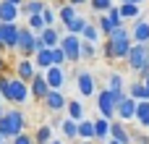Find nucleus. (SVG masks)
<instances>
[{
	"label": "nucleus",
	"mask_w": 149,
	"mask_h": 144,
	"mask_svg": "<svg viewBox=\"0 0 149 144\" xmlns=\"http://www.w3.org/2000/svg\"><path fill=\"white\" fill-rule=\"evenodd\" d=\"M147 47H149V45H147Z\"/></svg>",
	"instance_id": "obj_51"
},
{
	"label": "nucleus",
	"mask_w": 149,
	"mask_h": 144,
	"mask_svg": "<svg viewBox=\"0 0 149 144\" xmlns=\"http://www.w3.org/2000/svg\"><path fill=\"white\" fill-rule=\"evenodd\" d=\"M13 144H34V142H31V139H29L26 134H18V136L13 139Z\"/></svg>",
	"instance_id": "obj_39"
},
{
	"label": "nucleus",
	"mask_w": 149,
	"mask_h": 144,
	"mask_svg": "<svg viewBox=\"0 0 149 144\" xmlns=\"http://www.w3.org/2000/svg\"><path fill=\"white\" fill-rule=\"evenodd\" d=\"M58 16H60V21H63V24H68L71 18H76V5H71V3H68V5H60Z\"/></svg>",
	"instance_id": "obj_29"
},
{
	"label": "nucleus",
	"mask_w": 149,
	"mask_h": 144,
	"mask_svg": "<svg viewBox=\"0 0 149 144\" xmlns=\"http://www.w3.org/2000/svg\"><path fill=\"white\" fill-rule=\"evenodd\" d=\"M45 102H47V108H50V110H63V108L68 105V100H65L58 89H52V92L47 94V100H45Z\"/></svg>",
	"instance_id": "obj_18"
},
{
	"label": "nucleus",
	"mask_w": 149,
	"mask_h": 144,
	"mask_svg": "<svg viewBox=\"0 0 149 144\" xmlns=\"http://www.w3.org/2000/svg\"><path fill=\"white\" fill-rule=\"evenodd\" d=\"M0 92L8 102H26L31 94L26 81H21L18 76H0Z\"/></svg>",
	"instance_id": "obj_1"
},
{
	"label": "nucleus",
	"mask_w": 149,
	"mask_h": 144,
	"mask_svg": "<svg viewBox=\"0 0 149 144\" xmlns=\"http://www.w3.org/2000/svg\"><path fill=\"white\" fill-rule=\"evenodd\" d=\"M94 45H89V42H84V47H81V58H94Z\"/></svg>",
	"instance_id": "obj_37"
},
{
	"label": "nucleus",
	"mask_w": 149,
	"mask_h": 144,
	"mask_svg": "<svg viewBox=\"0 0 149 144\" xmlns=\"http://www.w3.org/2000/svg\"><path fill=\"white\" fill-rule=\"evenodd\" d=\"M47 84H50V89H60V87L65 84V73H63L60 66L47 68Z\"/></svg>",
	"instance_id": "obj_13"
},
{
	"label": "nucleus",
	"mask_w": 149,
	"mask_h": 144,
	"mask_svg": "<svg viewBox=\"0 0 149 144\" xmlns=\"http://www.w3.org/2000/svg\"><path fill=\"white\" fill-rule=\"evenodd\" d=\"M128 92H131V97H134V100H149V89L144 87V81H134Z\"/></svg>",
	"instance_id": "obj_27"
},
{
	"label": "nucleus",
	"mask_w": 149,
	"mask_h": 144,
	"mask_svg": "<svg viewBox=\"0 0 149 144\" xmlns=\"http://www.w3.org/2000/svg\"><path fill=\"white\" fill-rule=\"evenodd\" d=\"M120 16H123V18H136V16H139V5L120 3Z\"/></svg>",
	"instance_id": "obj_32"
},
{
	"label": "nucleus",
	"mask_w": 149,
	"mask_h": 144,
	"mask_svg": "<svg viewBox=\"0 0 149 144\" xmlns=\"http://www.w3.org/2000/svg\"><path fill=\"white\" fill-rule=\"evenodd\" d=\"M3 68H5V58L0 55V76H3Z\"/></svg>",
	"instance_id": "obj_42"
},
{
	"label": "nucleus",
	"mask_w": 149,
	"mask_h": 144,
	"mask_svg": "<svg viewBox=\"0 0 149 144\" xmlns=\"http://www.w3.org/2000/svg\"><path fill=\"white\" fill-rule=\"evenodd\" d=\"M29 89H31V94H34L37 100H47V94L52 92V89H50V84H47V76H39V73L34 76V81H31V87H29Z\"/></svg>",
	"instance_id": "obj_9"
},
{
	"label": "nucleus",
	"mask_w": 149,
	"mask_h": 144,
	"mask_svg": "<svg viewBox=\"0 0 149 144\" xmlns=\"http://www.w3.org/2000/svg\"><path fill=\"white\" fill-rule=\"evenodd\" d=\"M39 37H42V42H45L47 50H55V47L60 45V39H63V37H58V29H55V26H47Z\"/></svg>",
	"instance_id": "obj_16"
},
{
	"label": "nucleus",
	"mask_w": 149,
	"mask_h": 144,
	"mask_svg": "<svg viewBox=\"0 0 149 144\" xmlns=\"http://www.w3.org/2000/svg\"><path fill=\"white\" fill-rule=\"evenodd\" d=\"M16 76L21 79V81H34V63L31 60H18V66H16Z\"/></svg>",
	"instance_id": "obj_15"
},
{
	"label": "nucleus",
	"mask_w": 149,
	"mask_h": 144,
	"mask_svg": "<svg viewBox=\"0 0 149 144\" xmlns=\"http://www.w3.org/2000/svg\"><path fill=\"white\" fill-rule=\"evenodd\" d=\"M37 66H39V68H52V66H55V60H52V50H47V47L39 50V52H37Z\"/></svg>",
	"instance_id": "obj_25"
},
{
	"label": "nucleus",
	"mask_w": 149,
	"mask_h": 144,
	"mask_svg": "<svg viewBox=\"0 0 149 144\" xmlns=\"http://www.w3.org/2000/svg\"><path fill=\"white\" fill-rule=\"evenodd\" d=\"M84 144H92V142H84Z\"/></svg>",
	"instance_id": "obj_49"
},
{
	"label": "nucleus",
	"mask_w": 149,
	"mask_h": 144,
	"mask_svg": "<svg viewBox=\"0 0 149 144\" xmlns=\"http://www.w3.org/2000/svg\"><path fill=\"white\" fill-rule=\"evenodd\" d=\"M52 60H55V66H63V63H68V55H65V50H63L60 45L52 50Z\"/></svg>",
	"instance_id": "obj_34"
},
{
	"label": "nucleus",
	"mask_w": 149,
	"mask_h": 144,
	"mask_svg": "<svg viewBox=\"0 0 149 144\" xmlns=\"http://www.w3.org/2000/svg\"><path fill=\"white\" fill-rule=\"evenodd\" d=\"M0 97H3V92H0Z\"/></svg>",
	"instance_id": "obj_50"
},
{
	"label": "nucleus",
	"mask_w": 149,
	"mask_h": 144,
	"mask_svg": "<svg viewBox=\"0 0 149 144\" xmlns=\"http://www.w3.org/2000/svg\"><path fill=\"white\" fill-rule=\"evenodd\" d=\"M144 87H147V89H149V76H147V79H144Z\"/></svg>",
	"instance_id": "obj_45"
},
{
	"label": "nucleus",
	"mask_w": 149,
	"mask_h": 144,
	"mask_svg": "<svg viewBox=\"0 0 149 144\" xmlns=\"http://www.w3.org/2000/svg\"><path fill=\"white\" fill-rule=\"evenodd\" d=\"M50 144H60V142H50Z\"/></svg>",
	"instance_id": "obj_48"
},
{
	"label": "nucleus",
	"mask_w": 149,
	"mask_h": 144,
	"mask_svg": "<svg viewBox=\"0 0 149 144\" xmlns=\"http://www.w3.org/2000/svg\"><path fill=\"white\" fill-rule=\"evenodd\" d=\"M60 47L65 50L68 63H76V60L81 58V47H84V42H81V37H76V34H65V37L60 39Z\"/></svg>",
	"instance_id": "obj_6"
},
{
	"label": "nucleus",
	"mask_w": 149,
	"mask_h": 144,
	"mask_svg": "<svg viewBox=\"0 0 149 144\" xmlns=\"http://www.w3.org/2000/svg\"><path fill=\"white\" fill-rule=\"evenodd\" d=\"M107 42L113 45V52H115V58H118V60H120V58L126 60V58H128V52H131V47H134L131 34H128L123 26H118V29H115V31L107 37Z\"/></svg>",
	"instance_id": "obj_2"
},
{
	"label": "nucleus",
	"mask_w": 149,
	"mask_h": 144,
	"mask_svg": "<svg viewBox=\"0 0 149 144\" xmlns=\"http://www.w3.org/2000/svg\"><path fill=\"white\" fill-rule=\"evenodd\" d=\"M26 24H29V29H31L34 34H42V31L47 29V24H45V18H42V16H29V18H26Z\"/></svg>",
	"instance_id": "obj_28"
},
{
	"label": "nucleus",
	"mask_w": 149,
	"mask_h": 144,
	"mask_svg": "<svg viewBox=\"0 0 149 144\" xmlns=\"http://www.w3.org/2000/svg\"><path fill=\"white\" fill-rule=\"evenodd\" d=\"M123 84H126V79H123L120 73H113V76H110V89H113V92H123Z\"/></svg>",
	"instance_id": "obj_35"
},
{
	"label": "nucleus",
	"mask_w": 149,
	"mask_h": 144,
	"mask_svg": "<svg viewBox=\"0 0 149 144\" xmlns=\"http://www.w3.org/2000/svg\"><path fill=\"white\" fill-rule=\"evenodd\" d=\"M126 60H128V66H131L134 71H141L144 66H149V47L147 45H134Z\"/></svg>",
	"instance_id": "obj_8"
},
{
	"label": "nucleus",
	"mask_w": 149,
	"mask_h": 144,
	"mask_svg": "<svg viewBox=\"0 0 149 144\" xmlns=\"http://www.w3.org/2000/svg\"><path fill=\"white\" fill-rule=\"evenodd\" d=\"M18 13H21V8H16V5L0 0V21H3V24H16Z\"/></svg>",
	"instance_id": "obj_12"
},
{
	"label": "nucleus",
	"mask_w": 149,
	"mask_h": 144,
	"mask_svg": "<svg viewBox=\"0 0 149 144\" xmlns=\"http://www.w3.org/2000/svg\"><path fill=\"white\" fill-rule=\"evenodd\" d=\"M107 144H120V142H118V139H110V142H107Z\"/></svg>",
	"instance_id": "obj_44"
},
{
	"label": "nucleus",
	"mask_w": 149,
	"mask_h": 144,
	"mask_svg": "<svg viewBox=\"0 0 149 144\" xmlns=\"http://www.w3.org/2000/svg\"><path fill=\"white\" fill-rule=\"evenodd\" d=\"M89 3L97 13H110V8H113V0H89Z\"/></svg>",
	"instance_id": "obj_33"
},
{
	"label": "nucleus",
	"mask_w": 149,
	"mask_h": 144,
	"mask_svg": "<svg viewBox=\"0 0 149 144\" xmlns=\"http://www.w3.org/2000/svg\"><path fill=\"white\" fill-rule=\"evenodd\" d=\"M136 110H139V100H134V97H126V100L118 105V115H120L123 121L136 118Z\"/></svg>",
	"instance_id": "obj_10"
},
{
	"label": "nucleus",
	"mask_w": 149,
	"mask_h": 144,
	"mask_svg": "<svg viewBox=\"0 0 149 144\" xmlns=\"http://www.w3.org/2000/svg\"><path fill=\"white\" fill-rule=\"evenodd\" d=\"M5 3H10V5H16V8H21V5H24L26 0H5Z\"/></svg>",
	"instance_id": "obj_40"
},
{
	"label": "nucleus",
	"mask_w": 149,
	"mask_h": 144,
	"mask_svg": "<svg viewBox=\"0 0 149 144\" xmlns=\"http://www.w3.org/2000/svg\"><path fill=\"white\" fill-rule=\"evenodd\" d=\"M42 18H45V24H47V26H52V24H55V10H52V8H45Z\"/></svg>",
	"instance_id": "obj_36"
},
{
	"label": "nucleus",
	"mask_w": 149,
	"mask_h": 144,
	"mask_svg": "<svg viewBox=\"0 0 149 144\" xmlns=\"http://www.w3.org/2000/svg\"><path fill=\"white\" fill-rule=\"evenodd\" d=\"M18 37H21V26L18 24H3L0 21V42H3V47L16 50L18 47Z\"/></svg>",
	"instance_id": "obj_7"
},
{
	"label": "nucleus",
	"mask_w": 149,
	"mask_h": 144,
	"mask_svg": "<svg viewBox=\"0 0 149 144\" xmlns=\"http://www.w3.org/2000/svg\"><path fill=\"white\" fill-rule=\"evenodd\" d=\"M18 50H21L24 55H31V52H39V50H45V42H42V37H39V34H34L29 26H21Z\"/></svg>",
	"instance_id": "obj_4"
},
{
	"label": "nucleus",
	"mask_w": 149,
	"mask_h": 144,
	"mask_svg": "<svg viewBox=\"0 0 149 144\" xmlns=\"http://www.w3.org/2000/svg\"><path fill=\"white\" fill-rule=\"evenodd\" d=\"M110 136H113V139H118L120 144H131V136H128V131H126L120 123H113V126H110Z\"/></svg>",
	"instance_id": "obj_23"
},
{
	"label": "nucleus",
	"mask_w": 149,
	"mask_h": 144,
	"mask_svg": "<svg viewBox=\"0 0 149 144\" xmlns=\"http://www.w3.org/2000/svg\"><path fill=\"white\" fill-rule=\"evenodd\" d=\"M68 115L81 123V121H84V105H81V102H68Z\"/></svg>",
	"instance_id": "obj_30"
},
{
	"label": "nucleus",
	"mask_w": 149,
	"mask_h": 144,
	"mask_svg": "<svg viewBox=\"0 0 149 144\" xmlns=\"http://www.w3.org/2000/svg\"><path fill=\"white\" fill-rule=\"evenodd\" d=\"M3 115H5V113H3V108H0V118H3Z\"/></svg>",
	"instance_id": "obj_47"
},
{
	"label": "nucleus",
	"mask_w": 149,
	"mask_h": 144,
	"mask_svg": "<svg viewBox=\"0 0 149 144\" xmlns=\"http://www.w3.org/2000/svg\"><path fill=\"white\" fill-rule=\"evenodd\" d=\"M120 3H131V5H141L144 0H120Z\"/></svg>",
	"instance_id": "obj_41"
},
{
	"label": "nucleus",
	"mask_w": 149,
	"mask_h": 144,
	"mask_svg": "<svg viewBox=\"0 0 149 144\" xmlns=\"http://www.w3.org/2000/svg\"><path fill=\"white\" fill-rule=\"evenodd\" d=\"M86 18L84 16H76V18H71L68 24H65V29H68V34H76V37H81L84 34V29H86Z\"/></svg>",
	"instance_id": "obj_19"
},
{
	"label": "nucleus",
	"mask_w": 149,
	"mask_h": 144,
	"mask_svg": "<svg viewBox=\"0 0 149 144\" xmlns=\"http://www.w3.org/2000/svg\"><path fill=\"white\" fill-rule=\"evenodd\" d=\"M102 52H105V58H107V60H118V58H115V52H113V45H110V42H105Z\"/></svg>",
	"instance_id": "obj_38"
},
{
	"label": "nucleus",
	"mask_w": 149,
	"mask_h": 144,
	"mask_svg": "<svg viewBox=\"0 0 149 144\" xmlns=\"http://www.w3.org/2000/svg\"><path fill=\"white\" fill-rule=\"evenodd\" d=\"M131 39H136V45H149V24L147 21H136V26L131 31Z\"/></svg>",
	"instance_id": "obj_14"
},
{
	"label": "nucleus",
	"mask_w": 149,
	"mask_h": 144,
	"mask_svg": "<svg viewBox=\"0 0 149 144\" xmlns=\"http://www.w3.org/2000/svg\"><path fill=\"white\" fill-rule=\"evenodd\" d=\"M0 134L5 139H16L18 134H24V115L18 110H10L0 118Z\"/></svg>",
	"instance_id": "obj_3"
},
{
	"label": "nucleus",
	"mask_w": 149,
	"mask_h": 144,
	"mask_svg": "<svg viewBox=\"0 0 149 144\" xmlns=\"http://www.w3.org/2000/svg\"><path fill=\"white\" fill-rule=\"evenodd\" d=\"M45 8H47V5H45L42 0H26V3L21 5V13H24L26 18H29V16H42Z\"/></svg>",
	"instance_id": "obj_17"
},
{
	"label": "nucleus",
	"mask_w": 149,
	"mask_h": 144,
	"mask_svg": "<svg viewBox=\"0 0 149 144\" xmlns=\"http://www.w3.org/2000/svg\"><path fill=\"white\" fill-rule=\"evenodd\" d=\"M0 144H5V136H3V134H0Z\"/></svg>",
	"instance_id": "obj_46"
},
{
	"label": "nucleus",
	"mask_w": 149,
	"mask_h": 144,
	"mask_svg": "<svg viewBox=\"0 0 149 144\" xmlns=\"http://www.w3.org/2000/svg\"><path fill=\"white\" fill-rule=\"evenodd\" d=\"M79 136H81L84 142H92V139L97 136V131H94V121H81V123H79Z\"/></svg>",
	"instance_id": "obj_20"
},
{
	"label": "nucleus",
	"mask_w": 149,
	"mask_h": 144,
	"mask_svg": "<svg viewBox=\"0 0 149 144\" xmlns=\"http://www.w3.org/2000/svg\"><path fill=\"white\" fill-rule=\"evenodd\" d=\"M60 129H63V134H65L68 139H76V136H79V121H73V118H65V121L60 123Z\"/></svg>",
	"instance_id": "obj_26"
},
{
	"label": "nucleus",
	"mask_w": 149,
	"mask_h": 144,
	"mask_svg": "<svg viewBox=\"0 0 149 144\" xmlns=\"http://www.w3.org/2000/svg\"><path fill=\"white\" fill-rule=\"evenodd\" d=\"M71 5H81V3H86V0H68Z\"/></svg>",
	"instance_id": "obj_43"
},
{
	"label": "nucleus",
	"mask_w": 149,
	"mask_h": 144,
	"mask_svg": "<svg viewBox=\"0 0 149 144\" xmlns=\"http://www.w3.org/2000/svg\"><path fill=\"white\" fill-rule=\"evenodd\" d=\"M81 39H84V42H89V45H97V42H100V26H94V24H86V29H84Z\"/></svg>",
	"instance_id": "obj_24"
},
{
	"label": "nucleus",
	"mask_w": 149,
	"mask_h": 144,
	"mask_svg": "<svg viewBox=\"0 0 149 144\" xmlns=\"http://www.w3.org/2000/svg\"><path fill=\"white\" fill-rule=\"evenodd\" d=\"M76 84H79V94H84V97L94 94V79H92L89 71H81V73L76 76Z\"/></svg>",
	"instance_id": "obj_11"
},
{
	"label": "nucleus",
	"mask_w": 149,
	"mask_h": 144,
	"mask_svg": "<svg viewBox=\"0 0 149 144\" xmlns=\"http://www.w3.org/2000/svg\"><path fill=\"white\" fill-rule=\"evenodd\" d=\"M136 121H139V126L149 129V100H141V102H139V110H136Z\"/></svg>",
	"instance_id": "obj_22"
},
{
	"label": "nucleus",
	"mask_w": 149,
	"mask_h": 144,
	"mask_svg": "<svg viewBox=\"0 0 149 144\" xmlns=\"http://www.w3.org/2000/svg\"><path fill=\"white\" fill-rule=\"evenodd\" d=\"M97 110L102 113V118H113L118 113V100H115V92L113 89H102L97 94Z\"/></svg>",
	"instance_id": "obj_5"
},
{
	"label": "nucleus",
	"mask_w": 149,
	"mask_h": 144,
	"mask_svg": "<svg viewBox=\"0 0 149 144\" xmlns=\"http://www.w3.org/2000/svg\"><path fill=\"white\" fill-rule=\"evenodd\" d=\"M110 118H97L94 121V131H97V139H107L110 136Z\"/></svg>",
	"instance_id": "obj_21"
},
{
	"label": "nucleus",
	"mask_w": 149,
	"mask_h": 144,
	"mask_svg": "<svg viewBox=\"0 0 149 144\" xmlns=\"http://www.w3.org/2000/svg\"><path fill=\"white\" fill-rule=\"evenodd\" d=\"M50 142H52L50 126H39V129H37V144H50Z\"/></svg>",
	"instance_id": "obj_31"
}]
</instances>
